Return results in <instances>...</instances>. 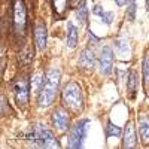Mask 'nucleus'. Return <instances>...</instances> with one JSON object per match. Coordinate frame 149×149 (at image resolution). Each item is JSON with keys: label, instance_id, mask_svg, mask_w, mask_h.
<instances>
[{"label": "nucleus", "instance_id": "23", "mask_svg": "<svg viewBox=\"0 0 149 149\" xmlns=\"http://www.w3.org/2000/svg\"><path fill=\"white\" fill-rule=\"evenodd\" d=\"M40 79H42V78L39 76V74H36V76L33 78V82H31V90H33V91L39 93V90H40L39 85H42V81H40Z\"/></svg>", "mask_w": 149, "mask_h": 149}, {"label": "nucleus", "instance_id": "5", "mask_svg": "<svg viewBox=\"0 0 149 149\" xmlns=\"http://www.w3.org/2000/svg\"><path fill=\"white\" fill-rule=\"evenodd\" d=\"M90 128V121L88 119H79L76 121V124L70 128L69 133V148L72 149H79L84 146V140L86 137V133Z\"/></svg>", "mask_w": 149, "mask_h": 149}, {"label": "nucleus", "instance_id": "9", "mask_svg": "<svg viewBox=\"0 0 149 149\" xmlns=\"http://www.w3.org/2000/svg\"><path fill=\"white\" fill-rule=\"evenodd\" d=\"M48 43V31L42 22H37L34 26V45L39 51H43Z\"/></svg>", "mask_w": 149, "mask_h": 149}, {"label": "nucleus", "instance_id": "22", "mask_svg": "<svg viewBox=\"0 0 149 149\" xmlns=\"http://www.w3.org/2000/svg\"><path fill=\"white\" fill-rule=\"evenodd\" d=\"M136 9H137L136 0H130V2H128V10H127V18H128V21H133V19H134Z\"/></svg>", "mask_w": 149, "mask_h": 149}, {"label": "nucleus", "instance_id": "12", "mask_svg": "<svg viewBox=\"0 0 149 149\" xmlns=\"http://www.w3.org/2000/svg\"><path fill=\"white\" fill-rule=\"evenodd\" d=\"M136 146V130L133 122H127L125 128H124V136H122V148H134Z\"/></svg>", "mask_w": 149, "mask_h": 149}, {"label": "nucleus", "instance_id": "20", "mask_svg": "<svg viewBox=\"0 0 149 149\" xmlns=\"http://www.w3.org/2000/svg\"><path fill=\"white\" fill-rule=\"evenodd\" d=\"M121 134V128L118 127V125H113L110 121L107 122V128H106V137L109 139V137H116V136H119Z\"/></svg>", "mask_w": 149, "mask_h": 149}, {"label": "nucleus", "instance_id": "3", "mask_svg": "<svg viewBox=\"0 0 149 149\" xmlns=\"http://www.w3.org/2000/svg\"><path fill=\"white\" fill-rule=\"evenodd\" d=\"M12 30L17 39H21L27 30V9L24 0H12Z\"/></svg>", "mask_w": 149, "mask_h": 149}, {"label": "nucleus", "instance_id": "2", "mask_svg": "<svg viewBox=\"0 0 149 149\" xmlns=\"http://www.w3.org/2000/svg\"><path fill=\"white\" fill-rule=\"evenodd\" d=\"M27 142L36 148H58L55 136L51 130H48L43 124H34L31 127L30 134L27 136Z\"/></svg>", "mask_w": 149, "mask_h": 149}, {"label": "nucleus", "instance_id": "18", "mask_svg": "<svg viewBox=\"0 0 149 149\" xmlns=\"http://www.w3.org/2000/svg\"><path fill=\"white\" fill-rule=\"evenodd\" d=\"M31 61H33V51L30 49V46H24V49L21 51L19 54V64L21 66H29L31 64Z\"/></svg>", "mask_w": 149, "mask_h": 149}, {"label": "nucleus", "instance_id": "11", "mask_svg": "<svg viewBox=\"0 0 149 149\" xmlns=\"http://www.w3.org/2000/svg\"><path fill=\"white\" fill-rule=\"evenodd\" d=\"M137 131L140 136V140L143 145H149V116L148 115H139L137 118Z\"/></svg>", "mask_w": 149, "mask_h": 149}, {"label": "nucleus", "instance_id": "8", "mask_svg": "<svg viewBox=\"0 0 149 149\" xmlns=\"http://www.w3.org/2000/svg\"><path fill=\"white\" fill-rule=\"evenodd\" d=\"M52 125L60 133H63V131H66L69 128V125H70V116H69V113L64 109L58 107V109L54 110V113H52Z\"/></svg>", "mask_w": 149, "mask_h": 149}, {"label": "nucleus", "instance_id": "13", "mask_svg": "<svg viewBox=\"0 0 149 149\" xmlns=\"http://www.w3.org/2000/svg\"><path fill=\"white\" fill-rule=\"evenodd\" d=\"M76 45H78V29L72 21H69L67 22V46L73 49L76 48Z\"/></svg>", "mask_w": 149, "mask_h": 149}, {"label": "nucleus", "instance_id": "19", "mask_svg": "<svg viewBox=\"0 0 149 149\" xmlns=\"http://www.w3.org/2000/svg\"><path fill=\"white\" fill-rule=\"evenodd\" d=\"M76 18L81 24H86V21H88V9H86L85 0H82L76 9Z\"/></svg>", "mask_w": 149, "mask_h": 149}, {"label": "nucleus", "instance_id": "6", "mask_svg": "<svg viewBox=\"0 0 149 149\" xmlns=\"http://www.w3.org/2000/svg\"><path fill=\"white\" fill-rule=\"evenodd\" d=\"M14 93H15V102L17 106L24 109L29 103V93H30V84L26 76L18 78L14 82Z\"/></svg>", "mask_w": 149, "mask_h": 149}, {"label": "nucleus", "instance_id": "16", "mask_svg": "<svg viewBox=\"0 0 149 149\" xmlns=\"http://www.w3.org/2000/svg\"><path fill=\"white\" fill-rule=\"evenodd\" d=\"M143 86H145V91L146 94H149V49L145 52L143 57Z\"/></svg>", "mask_w": 149, "mask_h": 149}, {"label": "nucleus", "instance_id": "10", "mask_svg": "<svg viewBox=\"0 0 149 149\" xmlns=\"http://www.w3.org/2000/svg\"><path fill=\"white\" fill-rule=\"evenodd\" d=\"M79 67L85 69V70H91L94 69V64H95V54L93 49L90 48H86L84 49V51L79 54Z\"/></svg>", "mask_w": 149, "mask_h": 149}, {"label": "nucleus", "instance_id": "14", "mask_svg": "<svg viewBox=\"0 0 149 149\" xmlns=\"http://www.w3.org/2000/svg\"><path fill=\"white\" fill-rule=\"evenodd\" d=\"M51 5L54 9V14L57 18H63L67 12V6H69V0H51Z\"/></svg>", "mask_w": 149, "mask_h": 149}, {"label": "nucleus", "instance_id": "26", "mask_svg": "<svg viewBox=\"0 0 149 149\" xmlns=\"http://www.w3.org/2000/svg\"><path fill=\"white\" fill-rule=\"evenodd\" d=\"M146 6H148V9H149V0H146Z\"/></svg>", "mask_w": 149, "mask_h": 149}, {"label": "nucleus", "instance_id": "25", "mask_svg": "<svg viewBox=\"0 0 149 149\" xmlns=\"http://www.w3.org/2000/svg\"><path fill=\"white\" fill-rule=\"evenodd\" d=\"M113 2H115L118 6H124V5L127 3V0H113Z\"/></svg>", "mask_w": 149, "mask_h": 149}, {"label": "nucleus", "instance_id": "7", "mask_svg": "<svg viewBox=\"0 0 149 149\" xmlns=\"http://www.w3.org/2000/svg\"><path fill=\"white\" fill-rule=\"evenodd\" d=\"M112 67H113V51H112L110 46H103L100 55H98V69H100V73L104 74V76H109Z\"/></svg>", "mask_w": 149, "mask_h": 149}, {"label": "nucleus", "instance_id": "17", "mask_svg": "<svg viewBox=\"0 0 149 149\" xmlns=\"http://www.w3.org/2000/svg\"><path fill=\"white\" fill-rule=\"evenodd\" d=\"M93 12H94L95 15L100 17V18H102V21H103V22H106L107 26H110L112 21H113V14H112V12H106V10H103L100 5H95V6H94V9H93Z\"/></svg>", "mask_w": 149, "mask_h": 149}, {"label": "nucleus", "instance_id": "24", "mask_svg": "<svg viewBox=\"0 0 149 149\" xmlns=\"http://www.w3.org/2000/svg\"><path fill=\"white\" fill-rule=\"evenodd\" d=\"M88 36H90V40H91L93 43H97L98 40H100V39H98V37H97V36H94V33H93L91 30L88 31Z\"/></svg>", "mask_w": 149, "mask_h": 149}, {"label": "nucleus", "instance_id": "21", "mask_svg": "<svg viewBox=\"0 0 149 149\" xmlns=\"http://www.w3.org/2000/svg\"><path fill=\"white\" fill-rule=\"evenodd\" d=\"M116 49H118V52L121 55H124L125 52H128V42L124 39V37H119V39H116Z\"/></svg>", "mask_w": 149, "mask_h": 149}, {"label": "nucleus", "instance_id": "4", "mask_svg": "<svg viewBox=\"0 0 149 149\" xmlns=\"http://www.w3.org/2000/svg\"><path fill=\"white\" fill-rule=\"evenodd\" d=\"M61 100H63V104L74 113H78L84 109L82 90L76 82H69L64 86L63 93H61Z\"/></svg>", "mask_w": 149, "mask_h": 149}, {"label": "nucleus", "instance_id": "1", "mask_svg": "<svg viewBox=\"0 0 149 149\" xmlns=\"http://www.w3.org/2000/svg\"><path fill=\"white\" fill-rule=\"evenodd\" d=\"M60 79H61V72L60 69L51 67L48 69L45 76L42 79L40 90L37 93V104L40 107H49L58 93V86H60Z\"/></svg>", "mask_w": 149, "mask_h": 149}, {"label": "nucleus", "instance_id": "15", "mask_svg": "<svg viewBox=\"0 0 149 149\" xmlns=\"http://www.w3.org/2000/svg\"><path fill=\"white\" fill-rule=\"evenodd\" d=\"M137 72L136 70H131L130 74H128V82H127V93L130 94V97L133 98L136 95V91H137Z\"/></svg>", "mask_w": 149, "mask_h": 149}]
</instances>
